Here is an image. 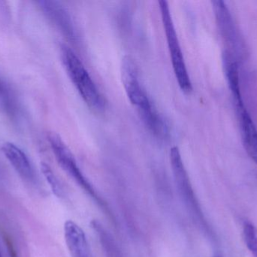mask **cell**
Here are the masks:
<instances>
[{
    "mask_svg": "<svg viewBox=\"0 0 257 257\" xmlns=\"http://www.w3.org/2000/svg\"><path fill=\"white\" fill-rule=\"evenodd\" d=\"M121 76L128 100L137 108L139 116L148 131L156 138H160L166 135L169 130L167 125L157 111L139 80L137 67L131 57H125L123 58Z\"/></svg>",
    "mask_w": 257,
    "mask_h": 257,
    "instance_id": "cell-1",
    "label": "cell"
},
{
    "mask_svg": "<svg viewBox=\"0 0 257 257\" xmlns=\"http://www.w3.org/2000/svg\"><path fill=\"white\" fill-rule=\"evenodd\" d=\"M62 61L71 81L83 101L90 108L103 110L105 100L79 57L66 45L61 47Z\"/></svg>",
    "mask_w": 257,
    "mask_h": 257,
    "instance_id": "cell-2",
    "label": "cell"
},
{
    "mask_svg": "<svg viewBox=\"0 0 257 257\" xmlns=\"http://www.w3.org/2000/svg\"><path fill=\"white\" fill-rule=\"evenodd\" d=\"M158 3L175 78L181 90L184 93L190 94L193 91V85L174 25L169 3L165 0L159 1Z\"/></svg>",
    "mask_w": 257,
    "mask_h": 257,
    "instance_id": "cell-3",
    "label": "cell"
},
{
    "mask_svg": "<svg viewBox=\"0 0 257 257\" xmlns=\"http://www.w3.org/2000/svg\"><path fill=\"white\" fill-rule=\"evenodd\" d=\"M48 140L56 160L61 168L69 176H70L87 194L90 195V197L100 202V199L98 197L93 186L89 182L88 180L78 167L73 154L66 146L64 141L62 140L61 137L55 133H50L48 134Z\"/></svg>",
    "mask_w": 257,
    "mask_h": 257,
    "instance_id": "cell-4",
    "label": "cell"
},
{
    "mask_svg": "<svg viewBox=\"0 0 257 257\" xmlns=\"http://www.w3.org/2000/svg\"><path fill=\"white\" fill-rule=\"evenodd\" d=\"M170 163L177 188L184 203L188 208H190V211L193 214L197 216L200 215V211L198 208L196 197L193 193L187 170L184 167L181 152L177 146H174L171 149Z\"/></svg>",
    "mask_w": 257,
    "mask_h": 257,
    "instance_id": "cell-5",
    "label": "cell"
},
{
    "mask_svg": "<svg viewBox=\"0 0 257 257\" xmlns=\"http://www.w3.org/2000/svg\"><path fill=\"white\" fill-rule=\"evenodd\" d=\"M41 9L47 18L61 31V33L72 42H78L79 36L75 23L66 8L56 1L38 2Z\"/></svg>",
    "mask_w": 257,
    "mask_h": 257,
    "instance_id": "cell-6",
    "label": "cell"
},
{
    "mask_svg": "<svg viewBox=\"0 0 257 257\" xmlns=\"http://www.w3.org/2000/svg\"><path fill=\"white\" fill-rule=\"evenodd\" d=\"M213 9L215 15L216 21L222 36L227 45L231 48L230 52L234 54V51L240 49L239 36L229 8L225 2L216 0L212 2ZM235 56V54H234Z\"/></svg>",
    "mask_w": 257,
    "mask_h": 257,
    "instance_id": "cell-7",
    "label": "cell"
},
{
    "mask_svg": "<svg viewBox=\"0 0 257 257\" xmlns=\"http://www.w3.org/2000/svg\"><path fill=\"white\" fill-rule=\"evenodd\" d=\"M2 152L22 179L34 184L36 180L34 167L28 155L21 148L12 142H6L2 146Z\"/></svg>",
    "mask_w": 257,
    "mask_h": 257,
    "instance_id": "cell-8",
    "label": "cell"
},
{
    "mask_svg": "<svg viewBox=\"0 0 257 257\" xmlns=\"http://www.w3.org/2000/svg\"><path fill=\"white\" fill-rule=\"evenodd\" d=\"M64 237L72 257H93L85 232L75 222L65 223Z\"/></svg>",
    "mask_w": 257,
    "mask_h": 257,
    "instance_id": "cell-9",
    "label": "cell"
},
{
    "mask_svg": "<svg viewBox=\"0 0 257 257\" xmlns=\"http://www.w3.org/2000/svg\"><path fill=\"white\" fill-rule=\"evenodd\" d=\"M241 138L246 152L257 165V129L245 107L236 109Z\"/></svg>",
    "mask_w": 257,
    "mask_h": 257,
    "instance_id": "cell-10",
    "label": "cell"
},
{
    "mask_svg": "<svg viewBox=\"0 0 257 257\" xmlns=\"http://www.w3.org/2000/svg\"><path fill=\"white\" fill-rule=\"evenodd\" d=\"M223 63L224 66L225 73L227 78L228 84L233 98L235 108L243 107L242 97L240 89L239 69L238 62L234 54L228 51H225L223 54Z\"/></svg>",
    "mask_w": 257,
    "mask_h": 257,
    "instance_id": "cell-11",
    "label": "cell"
},
{
    "mask_svg": "<svg viewBox=\"0 0 257 257\" xmlns=\"http://www.w3.org/2000/svg\"><path fill=\"white\" fill-rule=\"evenodd\" d=\"M41 170H42V174L46 179L47 182L49 184L53 193L57 197H63V187H62L60 181L56 177L55 174L54 173L51 167L46 163L42 162L41 164Z\"/></svg>",
    "mask_w": 257,
    "mask_h": 257,
    "instance_id": "cell-12",
    "label": "cell"
},
{
    "mask_svg": "<svg viewBox=\"0 0 257 257\" xmlns=\"http://www.w3.org/2000/svg\"><path fill=\"white\" fill-rule=\"evenodd\" d=\"M244 238L246 245L253 256L257 257V228L250 223L244 225Z\"/></svg>",
    "mask_w": 257,
    "mask_h": 257,
    "instance_id": "cell-13",
    "label": "cell"
},
{
    "mask_svg": "<svg viewBox=\"0 0 257 257\" xmlns=\"http://www.w3.org/2000/svg\"><path fill=\"white\" fill-rule=\"evenodd\" d=\"M0 106L7 112H12V102H11L9 91L4 83L0 80Z\"/></svg>",
    "mask_w": 257,
    "mask_h": 257,
    "instance_id": "cell-14",
    "label": "cell"
},
{
    "mask_svg": "<svg viewBox=\"0 0 257 257\" xmlns=\"http://www.w3.org/2000/svg\"><path fill=\"white\" fill-rule=\"evenodd\" d=\"M0 257H3V256H2V254H1V252H0Z\"/></svg>",
    "mask_w": 257,
    "mask_h": 257,
    "instance_id": "cell-15",
    "label": "cell"
},
{
    "mask_svg": "<svg viewBox=\"0 0 257 257\" xmlns=\"http://www.w3.org/2000/svg\"><path fill=\"white\" fill-rule=\"evenodd\" d=\"M215 257H221V256H218V255H217V256H215Z\"/></svg>",
    "mask_w": 257,
    "mask_h": 257,
    "instance_id": "cell-16",
    "label": "cell"
}]
</instances>
